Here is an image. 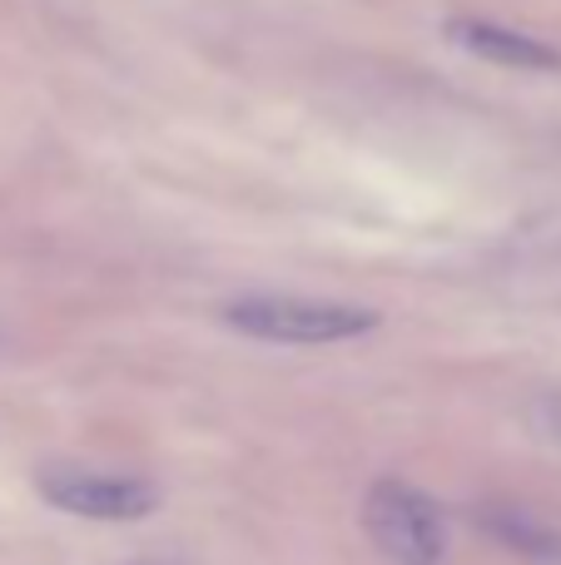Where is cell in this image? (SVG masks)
I'll return each instance as SVG.
<instances>
[{
	"mask_svg": "<svg viewBox=\"0 0 561 565\" xmlns=\"http://www.w3.org/2000/svg\"><path fill=\"white\" fill-rule=\"evenodd\" d=\"M447 40H453L457 50H467V55L487 60V65H502V70H527V75H557L561 70L557 45L527 35V30L502 25V20L457 15V20H447Z\"/></svg>",
	"mask_w": 561,
	"mask_h": 565,
	"instance_id": "obj_4",
	"label": "cell"
},
{
	"mask_svg": "<svg viewBox=\"0 0 561 565\" xmlns=\"http://www.w3.org/2000/svg\"><path fill=\"white\" fill-rule=\"evenodd\" d=\"M219 318L254 342H284V348H334V342L368 338L378 328L373 308L334 298H304V292H239L224 302Z\"/></svg>",
	"mask_w": 561,
	"mask_h": 565,
	"instance_id": "obj_1",
	"label": "cell"
},
{
	"mask_svg": "<svg viewBox=\"0 0 561 565\" xmlns=\"http://www.w3.org/2000/svg\"><path fill=\"white\" fill-rule=\"evenodd\" d=\"M35 487L55 511H70V516H85V521H145L149 511H159V487L145 477L50 467L40 471Z\"/></svg>",
	"mask_w": 561,
	"mask_h": 565,
	"instance_id": "obj_3",
	"label": "cell"
},
{
	"mask_svg": "<svg viewBox=\"0 0 561 565\" xmlns=\"http://www.w3.org/2000/svg\"><path fill=\"white\" fill-rule=\"evenodd\" d=\"M483 521H487V531H493V536L502 541L507 551H522V556H532V561L561 565V531L547 526V521H537L532 511H522V507H493Z\"/></svg>",
	"mask_w": 561,
	"mask_h": 565,
	"instance_id": "obj_5",
	"label": "cell"
},
{
	"mask_svg": "<svg viewBox=\"0 0 561 565\" xmlns=\"http://www.w3.org/2000/svg\"><path fill=\"white\" fill-rule=\"evenodd\" d=\"M363 531L388 565H443L447 521L437 501L413 481L383 477L363 497Z\"/></svg>",
	"mask_w": 561,
	"mask_h": 565,
	"instance_id": "obj_2",
	"label": "cell"
}]
</instances>
